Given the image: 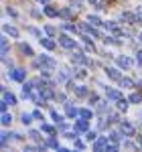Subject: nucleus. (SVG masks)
I'll list each match as a JSON object with an SVG mask.
<instances>
[{
	"label": "nucleus",
	"mask_w": 142,
	"mask_h": 152,
	"mask_svg": "<svg viewBox=\"0 0 142 152\" xmlns=\"http://www.w3.org/2000/svg\"><path fill=\"white\" fill-rule=\"evenodd\" d=\"M116 61H118L120 67H124V69H130V67H132V59H130V57H126V55H124V57H118Z\"/></svg>",
	"instance_id": "16"
},
{
	"label": "nucleus",
	"mask_w": 142,
	"mask_h": 152,
	"mask_svg": "<svg viewBox=\"0 0 142 152\" xmlns=\"http://www.w3.org/2000/svg\"><path fill=\"white\" fill-rule=\"evenodd\" d=\"M33 116H35V120H41L43 122V114L41 112H33Z\"/></svg>",
	"instance_id": "47"
},
{
	"label": "nucleus",
	"mask_w": 142,
	"mask_h": 152,
	"mask_svg": "<svg viewBox=\"0 0 142 152\" xmlns=\"http://www.w3.org/2000/svg\"><path fill=\"white\" fill-rule=\"evenodd\" d=\"M97 138H100V136H97L95 132H87V140H89V142H95Z\"/></svg>",
	"instance_id": "38"
},
{
	"label": "nucleus",
	"mask_w": 142,
	"mask_h": 152,
	"mask_svg": "<svg viewBox=\"0 0 142 152\" xmlns=\"http://www.w3.org/2000/svg\"><path fill=\"white\" fill-rule=\"evenodd\" d=\"M108 110H110L108 102H100V104H97V112H100V114H106Z\"/></svg>",
	"instance_id": "31"
},
{
	"label": "nucleus",
	"mask_w": 142,
	"mask_h": 152,
	"mask_svg": "<svg viewBox=\"0 0 142 152\" xmlns=\"http://www.w3.org/2000/svg\"><path fill=\"white\" fill-rule=\"evenodd\" d=\"M94 8H97V10H102V8H106V2L104 0H87Z\"/></svg>",
	"instance_id": "26"
},
{
	"label": "nucleus",
	"mask_w": 142,
	"mask_h": 152,
	"mask_svg": "<svg viewBox=\"0 0 142 152\" xmlns=\"http://www.w3.org/2000/svg\"><path fill=\"white\" fill-rule=\"evenodd\" d=\"M29 33H31V35H35V37H39V39H41V33H39V31H37V28H33V26H31V28H29Z\"/></svg>",
	"instance_id": "42"
},
{
	"label": "nucleus",
	"mask_w": 142,
	"mask_h": 152,
	"mask_svg": "<svg viewBox=\"0 0 142 152\" xmlns=\"http://www.w3.org/2000/svg\"><path fill=\"white\" fill-rule=\"evenodd\" d=\"M128 99H130V104H142V91H134Z\"/></svg>",
	"instance_id": "22"
},
{
	"label": "nucleus",
	"mask_w": 142,
	"mask_h": 152,
	"mask_svg": "<svg viewBox=\"0 0 142 152\" xmlns=\"http://www.w3.org/2000/svg\"><path fill=\"white\" fill-rule=\"evenodd\" d=\"M71 61H73V63H79V65H91V61H89V59L85 57V55H83L81 51L73 53V55H71Z\"/></svg>",
	"instance_id": "10"
},
{
	"label": "nucleus",
	"mask_w": 142,
	"mask_h": 152,
	"mask_svg": "<svg viewBox=\"0 0 142 152\" xmlns=\"http://www.w3.org/2000/svg\"><path fill=\"white\" fill-rule=\"evenodd\" d=\"M63 28H65V31H75V26L71 23H63Z\"/></svg>",
	"instance_id": "41"
},
{
	"label": "nucleus",
	"mask_w": 142,
	"mask_h": 152,
	"mask_svg": "<svg viewBox=\"0 0 142 152\" xmlns=\"http://www.w3.org/2000/svg\"><path fill=\"white\" fill-rule=\"evenodd\" d=\"M71 8L73 10H81V0H71Z\"/></svg>",
	"instance_id": "37"
},
{
	"label": "nucleus",
	"mask_w": 142,
	"mask_h": 152,
	"mask_svg": "<svg viewBox=\"0 0 142 152\" xmlns=\"http://www.w3.org/2000/svg\"><path fill=\"white\" fill-rule=\"evenodd\" d=\"M0 49H2V59L8 55V39H0Z\"/></svg>",
	"instance_id": "23"
},
{
	"label": "nucleus",
	"mask_w": 142,
	"mask_h": 152,
	"mask_svg": "<svg viewBox=\"0 0 142 152\" xmlns=\"http://www.w3.org/2000/svg\"><path fill=\"white\" fill-rule=\"evenodd\" d=\"M12 134H8V132H2L0 134V142H2V148H6V144H8V138H10Z\"/></svg>",
	"instance_id": "30"
},
{
	"label": "nucleus",
	"mask_w": 142,
	"mask_h": 152,
	"mask_svg": "<svg viewBox=\"0 0 142 152\" xmlns=\"http://www.w3.org/2000/svg\"><path fill=\"white\" fill-rule=\"evenodd\" d=\"M39 41H41V45L47 49V51H53V49H55V43H53L51 39H47V37H41Z\"/></svg>",
	"instance_id": "18"
},
{
	"label": "nucleus",
	"mask_w": 142,
	"mask_h": 152,
	"mask_svg": "<svg viewBox=\"0 0 142 152\" xmlns=\"http://www.w3.org/2000/svg\"><path fill=\"white\" fill-rule=\"evenodd\" d=\"M104 26H106V28L110 31V33H112V35H116V37L124 35V31H122V26H120L118 23H112V20H108V23H104Z\"/></svg>",
	"instance_id": "8"
},
{
	"label": "nucleus",
	"mask_w": 142,
	"mask_h": 152,
	"mask_svg": "<svg viewBox=\"0 0 142 152\" xmlns=\"http://www.w3.org/2000/svg\"><path fill=\"white\" fill-rule=\"evenodd\" d=\"M45 14L53 18V16H59V10H57V8H53V6H45Z\"/></svg>",
	"instance_id": "28"
},
{
	"label": "nucleus",
	"mask_w": 142,
	"mask_h": 152,
	"mask_svg": "<svg viewBox=\"0 0 142 152\" xmlns=\"http://www.w3.org/2000/svg\"><path fill=\"white\" fill-rule=\"evenodd\" d=\"M2 31H4V35H10V37H14V39L18 37V31H16L14 26H10V24H4V26H2Z\"/></svg>",
	"instance_id": "19"
},
{
	"label": "nucleus",
	"mask_w": 142,
	"mask_h": 152,
	"mask_svg": "<svg viewBox=\"0 0 142 152\" xmlns=\"http://www.w3.org/2000/svg\"><path fill=\"white\" fill-rule=\"evenodd\" d=\"M108 138H110L112 142H116V144H118V142L122 140V130H120V132H110V136H108Z\"/></svg>",
	"instance_id": "27"
},
{
	"label": "nucleus",
	"mask_w": 142,
	"mask_h": 152,
	"mask_svg": "<svg viewBox=\"0 0 142 152\" xmlns=\"http://www.w3.org/2000/svg\"><path fill=\"white\" fill-rule=\"evenodd\" d=\"M120 20H122V23H126V24H136L138 23V16H136V12H122V14H120Z\"/></svg>",
	"instance_id": "6"
},
{
	"label": "nucleus",
	"mask_w": 142,
	"mask_h": 152,
	"mask_svg": "<svg viewBox=\"0 0 142 152\" xmlns=\"http://www.w3.org/2000/svg\"><path fill=\"white\" fill-rule=\"evenodd\" d=\"M45 146H47V148H53V150H61V148H59V142L55 140V136H49V140L45 142Z\"/></svg>",
	"instance_id": "21"
},
{
	"label": "nucleus",
	"mask_w": 142,
	"mask_h": 152,
	"mask_svg": "<svg viewBox=\"0 0 142 152\" xmlns=\"http://www.w3.org/2000/svg\"><path fill=\"white\" fill-rule=\"evenodd\" d=\"M37 2H41V4H49V0H37Z\"/></svg>",
	"instance_id": "50"
},
{
	"label": "nucleus",
	"mask_w": 142,
	"mask_h": 152,
	"mask_svg": "<svg viewBox=\"0 0 142 152\" xmlns=\"http://www.w3.org/2000/svg\"><path fill=\"white\" fill-rule=\"evenodd\" d=\"M138 41H140V43H142V33H140V35H138Z\"/></svg>",
	"instance_id": "51"
},
{
	"label": "nucleus",
	"mask_w": 142,
	"mask_h": 152,
	"mask_svg": "<svg viewBox=\"0 0 142 152\" xmlns=\"http://www.w3.org/2000/svg\"><path fill=\"white\" fill-rule=\"evenodd\" d=\"M33 65H35L37 69H43V71H53L55 67H57V63L49 57V55H39V57L35 59V63H33Z\"/></svg>",
	"instance_id": "1"
},
{
	"label": "nucleus",
	"mask_w": 142,
	"mask_h": 152,
	"mask_svg": "<svg viewBox=\"0 0 142 152\" xmlns=\"http://www.w3.org/2000/svg\"><path fill=\"white\" fill-rule=\"evenodd\" d=\"M138 144H132V142H124V148H128V150H134Z\"/></svg>",
	"instance_id": "40"
},
{
	"label": "nucleus",
	"mask_w": 142,
	"mask_h": 152,
	"mask_svg": "<svg viewBox=\"0 0 142 152\" xmlns=\"http://www.w3.org/2000/svg\"><path fill=\"white\" fill-rule=\"evenodd\" d=\"M120 85H122V87H134V81H132L130 77H122V79H120Z\"/></svg>",
	"instance_id": "29"
},
{
	"label": "nucleus",
	"mask_w": 142,
	"mask_h": 152,
	"mask_svg": "<svg viewBox=\"0 0 142 152\" xmlns=\"http://www.w3.org/2000/svg\"><path fill=\"white\" fill-rule=\"evenodd\" d=\"M79 118H85V120H89V118H91V110H87V107L79 110Z\"/></svg>",
	"instance_id": "33"
},
{
	"label": "nucleus",
	"mask_w": 142,
	"mask_h": 152,
	"mask_svg": "<svg viewBox=\"0 0 142 152\" xmlns=\"http://www.w3.org/2000/svg\"><path fill=\"white\" fill-rule=\"evenodd\" d=\"M71 12H73V8H63V10H59V16H63V18H71Z\"/></svg>",
	"instance_id": "35"
},
{
	"label": "nucleus",
	"mask_w": 142,
	"mask_h": 152,
	"mask_svg": "<svg viewBox=\"0 0 142 152\" xmlns=\"http://www.w3.org/2000/svg\"><path fill=\"white\" fill-rule=\"evenodd\" d=\"M75 148H77V150H83V142L77 140V138H75Z\"/></svg>",
	"instance_id": "43"
},
{
	"label": "nucleus",
	"mask_w": 142,
	"mask_h": 152,
	"mask_svg": "<svg viewBox=\"0 0 142 152\" xmlns=\"http://www.w3.org/2000/svg\"><path fill=\"white\" fill-rule=\"evenodd\" d=\"M106 97H108V99H112V102H118V99H122V94H120L118 89L106 87Z\"/></svg>",
	"instance_id": "12"
},
{
	"label": "nucleus",
	"mask_w": 142,
	"mask_h": 152,
	"mask_svg": "<svg viewBox=\"0 0 142 152\" xmlns=\"http://www.w3.org/2000/svg\"><path fill=\"white\" fill-rule=\"evenodd\" d=\"M106 75L112 79V81H120V79H122V75L118 73V69H114V67H108V69H106Z\"/></svg>",
	"instance_id": "14"
},
{
	"label": "nucleus",
	"mask_w": 142,
	"mask_h": 152,
	"mask_svg": "<svg viewBox=\"0 0 142 152\" xmlns=\"http://www.w3.org/2000/svg\"><path fill=\"white\" fill-rule=\"evenodd\" d=\"M14 104H16V95L10 94L8 89H4V87H2V102H0V110H2V112H6V107H8V105H14Z\"/></svg>",
	"instance_id": "3"
},
{
	"label": "nucleus",
	"mask_w": 142,
	"mask_h": 152,
	"mask_svg": "<svg viewBox=\"0 0 142 152\" xmlns=\"http://www.w3.org/2000/svg\"><path fill=\"white\" fill-rule=\"evenodd\" d=\"M45 33H47V35H55V28H53V26H45Z\"/></svg>",
	"instance_id": "45"
},
{
	"label": "nucleus",
	"mask_w": 142,
	"mask_h": 152,
	"mask_svg": "<svg viewBox=\"0 0 142 152\" xmlns=\"http://www.w3.org/2000/svg\"><path fill=\"white\" fill-rule=\"evenodd\" d=\"M89 104H100V97L95 94H89Z\"/></svg>",
	"instance_id": "39"
},
{
	"label": "nucleus",
	"mask_w": 142,
	"mask_h": 152,
	"mask_svg": "<svg viewBox=\"0 0 142 152\" xmlns=\"http://www.w3.org/2000/svg\"><path fill=\"white\" fill-rule=\"evenodd\" d=\"M136 16H138V23L142 24V6L138 8V10H136Z\"/></svg>",
	"instance_id": "46"
},
{
	"label": "nucleus",
	"mask_w": 142,
	"mask_h": 152,
	"mask_svg": "<svg viewBox=\"0 0 142 152\" xmlns=\"http://www.w3.org/2000/svg\"><path fill=\"white\" fill-rule=\"evenodd\" d=\"M0 122H2V126H10L12 116L8 114V112H2V118H0Z\"/></svg>",
	"instance_id": "24"
},
{
	"label": "nucleus",
	"mask_w": 142,
	"mask_h": 152,
	"mask_svg": "<svg viewBox=\"0 0 142 152\" xmlns=\"http://www.w3.org/2000/svg\"><path fill=\"white\" fill-rule=\"evenodd\" d=\"M59 81H67V73L61 71V73H59Z\"/></svg>",
	"instance_id": "48"
},
{
	"label": "nucleus",
	"mask_w": 142,
	"mask_h": 152,
	"mask_svg": "<svg viewBox=\"0 0 142 152\" xmlns=\"http://www.w3.org/2000/svg\"><path fill=\"white\" fill-rule=\"evenodd\" d=\"M33 114H23V116H20V120H23V124L24 126H29V124H31V122H33Z\"/></svg>",
	"instance_id": "32"
},
{
	"label": "nucleus",
	"mask_w": 142,
	"mask_h": 152,
	"mask_svg": "<svg viewBox=\"0 0 142 152\" xmlns=\"http://www.w3.org/2000/svg\"><path fill=\"white\" fill-rule=\"evenodd\" d=\"M29 136H31V140L39 142V144L43 142V136H41V132H37V130H31V132H29ZM43 146H45V142H43ZM45 148H47V146H45Z\"/></svg>",
	"instance_id": "20"
},
{
	"label": "nucleus",
	"mask_w": 142,
	"mask_h": 152,
	"mask_svg": "<svg viewBox=\"0 0 142 152\" xmlns=\"http://www.w3.org/2000/svg\"><path fill=\"white\" fill-rule=\"evenodd\" d=\"M18 51H20V53H23L24 57H33V55H35V53H33V49L29 47V45H26V43H20V45H18Z\"/></svg>",
	"instance_id": "17"
},
{
	"label": "nucleus",
	"mask_w": 142,
	"mask_h": 152,
	"mask_svg": "<svg viewBox=\"0 0 142 152\" xmlns=\"http://www.w3.org/2000/svg\"><path fill=\"white\" fill-rule=\"evenodd\" d=\"M120 130H122V134H124V136H134V134H136L134 124L126 122V120H120Z\"/></svg>",
	"instance_id": "7"
},
{
	"label": "nucleus",
	"mask_w": 142,
	"mask_h": 152,
	"mask_svg": "<svg viewBox=\"0 0 142 152\" xmlns=\"http://www.w3.org/2000/svg\"><path fill=\"white\" fill-rule=\"evenodd\" d=\"M69 89L77 95V97H85V95H89L87 87H83V85H71V83H69Z\"/></svg>",
	"instance_id": "11"
},
{
	"label": "nucleus",
	"mask_w": 142,
	"mask_h": 152,
	"mask_svg": "<svg viewBox=\"0 0 142 152\" xmlns=\"http://www.w3.org/2000/svg\"><path fill=\"white\" fill-rule=\"evenodd\" d=\"M43 132L49 134V136H53V134H55V128H53L51 124H43Z\"/></svg>",
	"instance_id": "34"
},
{
	"label": "nucleus",
	"mask_w": 142,
	"mask_h": 152,
	"mask_svg": "<svg viewBox=\"0 0 142 152\" xmlns=\"http://www.w3.org/2000/svg\"><path fill=\"white\" fill-rule=\"evenodd\" d=\"M8 75H10V79L12 81H24V77H26V71L24 69H10L8 71Z\"/></svg>",
	"instance_id": "9"
},
{
	"label": "nucleus",
	"mask_w": 142,
	"mask_h": 152,
	"mask_svg": "<svg viewBox=\"0 0 142 152\" xmlns=\"http://www.w3.org/2000/svg\"><path fill=\"white\" fill-rule=\"evenodd\" d=\"M94 150L95 152H102V150H118V144L116 142H112L110 138H97L94 142Z\"/></svg>",
	"instance_id": "2"
},
{
	"label": "nucleus",
	"mask_w": 142,
	"mask_h": 152,
	"mask_svg": "<svg viewBox=\"0 0 142 152\" xmlns=\"http://www.w3.org/2000/svg\"><path fill=\"white\" fill-rule=\"evenodd\" d=\"M59 45L63 49H77L75 39H71V37H67V35H59Z\"/></svg>",
	"instance_id": "5"
},
{
	"label": "nucleus",
	"mask_w": 142,
	"mask_h": 152,
	"mask_svg": "<svg viewBox=\"0 0 142 152\" xmlns=\"http://www.w3.org/2000/svg\"><path fill=\"white\" fill-rule=\"evenodd\" d=\"M136 63H138V65H142V51H138V53H136Z\"/></svg>",
	"instance_id": "44"
},
{
	"label": "nucleus",
	"mask_w": 142,
	"mask_h": 152,
	"mask_svg": "<svg viewBox=\"0 0 142 152\" xmlns=\"http://www.w3.org/2000/svg\"><path fill=\"white\" fill-rule=\"evenodd\" d=\"M87 128H89V124H87L85 118H81V120L75 122V132H87Z\"/></svg>",
	"instance_id": "15"
},
{
	"label": "nucleus",
	"mask_w": 142,
	"mask_h": 152,
	"mask_svg": "<svg viewBox=\"0 0 142 152\" xmlns=\"http://www.w3.org/2000/svg\"><path fill=\"white\" fill-rule=\"evenodd\" d=\"M65 114H67L69 118H75V116H79V110L71 104V102H65Z\"/></svg>",
	"instance_id": "13"
},
{
	"label": "nucleus",
	"mask_w": 142,
	"mask_h": 152,
	"mask_svg": "<svg viewBox=\"0 0 142 152\" xmlns=\"http://www.w3.org/2000/svg\"><path fill=\"white\" fill-rule=\"evenodd\" d=\"M87 23H91L94 26H100V24H104L102 20H100V18H97V16H89V18H87Z\"/></svg>",
	"instance_id": "36"
},
{
	"label": "nucleus",
	"mask_w": 142,
	"mask_h": 152,
	"mask_svg": "<svg viewBox=\"0 0 142 152\" xmlns=\"http://www.w3.org/2000/svg\"><path fill=\"white\" fill-rule=\"evenodd\" d=\"M136 144H138V148H142V134H140V136H136Z\"/></svg>",
	"instance_id": "49"
},
{
	"label": "nucleus",
	"mask_w": 142,
	"mask_h": 152,
	"mask_svg": "<svg viewBox=\"0 0 142 152\" xmlns=\"http://www.w3.org/2000/svg\"><path fill=\"white\" fill-rule=\"evenodd\" d=\"M79 31H83L85 35H89V37H94V39H104V37L100 35L97 31L94 28V24H87V23H81L79 24Z\"/></svg>",
	"instance_id": "4"
},
{
	"label": "nucleus",
	"mask_w": 142,
	"mask_h": 152,
	"mask_svg": "<svg viewBox=\"0 0 142 152\" xmlns=\"http://www.w3.org/2000/svg\"><path fill=\"white\" fill-rule=\"evenodd\" d=\"M128 102H130V99H124V97L116 102V105H118V110H120V112H126V110H128Z\"/></svg>",
	"instance_id": "25"
}]
</instances>
